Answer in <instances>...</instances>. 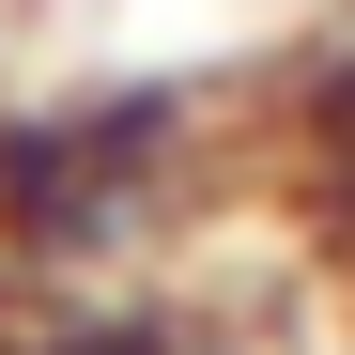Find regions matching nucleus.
<instances>
[{"instance_id": "nucleus-1", "label": "nucleus", "mask_w": 355, "mask_h": 355, "mask_svg": "<svg viewBox=\"0 0 355 355\" xmlns=\"http://www.w3.org/2000/svg\"><path fill=\"white\" fill-rule=\"evenodd\" d=\"M201 201V93L108 78L0 124V263L16 278H124Z\"/></svg>"}, {"instance_id": "nucleus-2", "label": "nucleus", "mask_w": 355, "mask_h": 355, "mask_svg": "<svg viewBox=\"0 0 355 355\" xmlns=\"http://www.w3.org/2000/svg\"><path fill=\"white\" fill-rule=\"evenodd\" d=\"M0 355H232L186 293H139V278H31L0 309Z\"/></svg>"}]
</instances>
